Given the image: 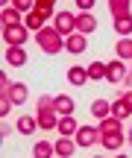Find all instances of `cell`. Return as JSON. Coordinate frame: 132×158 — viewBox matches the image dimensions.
<instances>
[{
	"label": "cell",
	"instance_id": "26",
	"mask_svg": "<svg viewBox=\"0 0 132 158\" xmlns=\"http://www.w3.org/2000/svg\"><path fill=\"white\" fill-rule=\"evenodd\" d=\"M126 114H132V111H129V106L123 102V97H117V100L112 102V117H117V120H126Z\"/></svg>",
	"mask_w": 132,
	"mask_h": 158
},
{
	"label": "cell",
	"instance_id": "17",
	"mask_svg": "<svg viewBox=\"0 0 132 158\" xmlns=\"http://www.w3.org/2000/svg\"><path fill=\"white\" fill-rule=\"evenodd\" d=\"M59 135H62V138H74L76 135V132H79V126H76V120L74 117H62V120H59Z\"/></svg>",
	"mask_w": 132,
	"mask_h": 158
},
{
	"label": "cell",
	"instance_id": "16",
	"mask_svg": "<svg viewBox=\"0 0 132 158\" xmlns=\"http://www.w3.org/2000/svg\"><path fill=\"white\" fill-rule=\"evenodd\" d=\"M18 132H21V135H32L35 129H38V120L32 117V114H23V117H18Z\"/></svg>",
	"mask_w": 132,
	"mask_h": 158
},
{
	"label": "cell",
	"instance_id": "4",
	"mask_svg": "<svg viewBox=\"0 0 132 158\" xmlns=\"http://www.w3.org/2000/svg\"><path fill=\"white\" fill-rule=\"evenodd\" d=\"M27 38H29V29L23 27V23H18V27H3V41H6V47H21Z\"/></svg>",
	"mask_w": 132,
	"mask_h": 158
},
{
	"label": "cell",
	"instance_id": "27",
	"mask_svg": "<svg viewBox=\"0 0 132 158\" xmlns=\"http://www.w3.org/2000/svg\"><path fill=\"white\" fill-rule=\"evenodd\" d=\"M12 106H15V102L9 100V94H0V117H9Z\"/></svg>",
	"mask_w": 132,
	"mask_h": 158
},
{
	"label": "cell",
	"instance_id": "30",
	"mask_svg": "<svg viewBox=\"0 0 132 158\" xmlns=\"http://www.w3.org/2000/svg\"><path fill=\"white\" fill-rule=\"evenodd\" d=\"M121 97H123V102H126V106H129V111H132V91H123Z\"/></svg>",
	"mask_w": 132,
	"mask_h": 158
},
{
	"label": "cell",
	"instance_id": "9",
	"mask_svg": "<svg viewBox=\"0 0 132 158\" xmlns=\"http://www.w3.org/2000/svg\"><path fill=\"white\" fill-rule=\"evenodd\" d=\"M97 132H100V135H123V120H117V117H106V120H100Z\"/></svg>",
	"mask_w": 132,
	"mask_h": 158
},
{
	"label": "cell",
	"instance_id": "5",
	"mask_svg": "<svg viewBox=\"0 0 132 158\" xmlns=\"http://www.w3.org/2000/svg\"><path fill=\"white\" fill-rule=\"evenodd\" d=\"M53 27H56L59 35H74L76 32V15H70V12H56V21H53Z\"/></svg>",
	"mask_w": 132,
	"mask_h": 158
},
{
	"label": "cell",
	"instance_id": "29",
	"mask_svg": "<svg viewBox=\"0 0 132 158\" xmlns=\"http://www.w3.org/2000/svg\"><path fill=\"white\" fill-rule=\"evenodd\" d=\"M123 88L132 91V64H129V70H126V79H123Z\"/></svg>",
	"mask_w": 132,
	"mask_h": 158
},
{
	"label": "cell",
	"instance_id": "13",
	"mask_svg": "<svg viewBox=\"0 0 132 158\" xmlns=\"http://www.w3.org/2000/svg\"><path fill=\"white\" fill-rule=\"evenodd\" d=\"M74 152H76V141L74 138H59L56 141V155L59 158H70Z\"/></svg>",
	"mask_w": 132,
	"mask_h": 158
},
{
	"label": "cell",
	"instance_id": "1",
	"mask_svg": "<svg viewBox=\"0 0 132 158\" xmlns=\"http://www.w3.org/2000/svg\"><path fill=\"white\" fill-rule=\"evenodd\" d=\"M35 120H38V129L44 132H56L59 129V111H56V97L50 94H41L38 97V114H35Z\"/></svg>",
	"mask_w": 132,
	"mask_h": 158
},
{
	"label": "cell",
	"instance_id": "33",
	"mask_svg": "<svg viewBox=\"0 0 132 158\" xmlns=\"http://www.w3.org/2000/svg\"><path fill=\"white\" fill-rule=\"evenodd\" d=\"M117 158H126V155H117Z\"/></svg>",
	"mask_w": 132,
	"mask_h": 158
},
{
	"label": "cell",
	"instance_id": "18",
	"mask_svg": "<svg viewBox=\"0 0 132 158\" xmlns=\"http://www.w3.org/2000/svg\"><path fill=\"white\" fill-rule=\"evenodd\" d=\"M109 12H112V18H126V15H132L129 12V0H109Z\"/></svg>",
	"mask_w": 132,
	"mask_h": 158
},
{
	"label": "cell",
	"instance_id": "2",
	"mask_svg": "<svg viewBox=\"0 0 132 158\" xmlns=\"http://www.w3.org/2000/svg\"><path fill=\"white\" fill-rule=\"evenodd\" d=\"M47 18H53V3H50V0H35L32 12L23 18V27H27L29 32H41Z\"/></svg>",
	"mask_w": 132,
	"mask_h": 158
},
{
	"label": "cell",
	"instance_id": "15",
	"mask_svg": "<svg viewBox=\"0 0 132 158\" xmlns=\"http://www.w3.org/2000/svg\"><path fill=\"white\" fill-rule=\"evenodd\" d=\"M0 18H3V27H18V23H23V15L15 6H6V9L0 12Z\"/></svg>",
	"mask_w": 132,
	"mask_h": 158
},
{
	"label": "cell",
	"instance_id": "20",
	"mask_svg": "<svg viewBox=\"0 0 132 158\" xmlns=\"http://www.w3.org/2000/svg\"><path fill=\"white\" fill-rule=\"evenodd\" d=\"M53 155H56V147L50 141H38L32 147V158H53Z\"/></svg>",
	"mask_w": 132,
	"mask_h": 158
},
{
	"label": "cell",
	"instance_id": "3",
	"mask_svg": "<svg viewBox=\"0 0 132 158\" xmlns=\"http://www.w3.org/2000/svg\"><path fill=\"white\" fill-rule=\"evenodd\" d=\"M35 41H38V47L44 53H50V56H56V53L65 50V35H59L56 27H44L41 32H35Z\"/></svg>",
	"mask_w": 132,
	"mask_h": 158
},
{
	"label": "cell",
	"instance_id": "12",
	"mask_svg": "<svg viewBox=\"0 0 132 158\" xmlns=\"http://www.w3.org/2000/svg\"><path fill=\"white\" fill-rule=\"evenodd\" d=\"M94 29H97V18H94V15H88V12H82V15L76 18V32L88 35V32H94Z\"/></svg>",
	"mask_w": 132,
	"mask_h": 158
},
{
	"label": "cell",
	"instance_id": "8",
	"mask_svg": "<svg viewBox=\"0 0 132 158\" xmlns=\"http://www.w3.org/2000/svg\"><path fill=\"white\" fill-rule=\"evenodd\" d=\"M85 47H88V41H85V35H82V32H74V35H68V38H65V50L74 53V56L85 53Z\"/></svg>",
	"mask_w": 132,
	"mask_h": 158
},
{
	"label": "cell",
	"instance_id": "25",
	"mask_svg": "<svg viewBox=\"0 0 132 158\" xmlns=\"http://www.w3.org/2000/svg\"><path fill=\"white\" fill-rule=\"evenodd\" d=\"M115 32H117V35H123V38H129V35H132V15L117 18V21H115Z\"/></svg>",
	"mask_w": 132,
	"mask_h": 158
},
{
	"label": "cell",
	"instance_id": "34",
	"mask_svg": "<svg viewBox=\"0 0 132 158\" xmlns=\"http://www.w3.org/2000/svg\"><path fill=\"white\" fill-rule=\"evenodd\" d=\"M97 158H103V155H97Z\"/></svg>",
	"mask_w": 132,
	"mask_h": 158
},
{
	"label": "cell",
	"instance_id": "31",
	"mask_svg": "<svg viewBox=\"0 0 132 158\" xmlns=\"http://www.w3.org/2000/svg\"><path fill=\"white\" fill-rule=\"evenodd\" d=\"M91 6H94V0H79V9H82V12H88Z\"/></svg>",
	"mask_w": 132,
	"mask_h": 158
},
{
	"label": "cell",
	"instance_id": "11",
	"mask_svg": "<svg viewBox=\"0 0 132 158\" xmlns=\"http://www.w3.org/2000/svg\"><path fill=\"white\" fill-rule=\"evenodd\" d=\"M68 82L74 85V88H82V85L88 82V68H79V64H74V68L68 70Z\"/></svg>",
	"mask_w": 132,
	"mask_h": 158
},
{
	"label": "cell",
	"instance_id": "6",
	"mask_svg": "<svg viewBox=\"0 0 132 158\" xmlns=\"http://www.w3.org/2000/svg\"><path fill=\"white\" fill-rule=\"evenodd\" d=\"M74 141H76V147H94V143H100V132H97V126H79V132L74 135Z\"/></svg>",
	"mask_w": 132,
	"mask_h": 158
},
{
	"label": "cell",
	"instance_id": "10",
	"mask_svg": "<svg viewBox=\"0 0 132 158\" xmlns=\"http://www.w3.org/2000/svg\"><path fill=\"white\" fill-rule=\"evenodd\" d=\"M6 64H12V68H23V64H27V53H23V47H6Z\"/></svg>",
	"mask_w": 132,
	"mask_h": 158
},
{
	"label": "cell",
	"instance_id": "24",
	"mask_svg": "<svg viewBox=\"0 0 132 158\" xmlns=\"http://www.w3.org/2000/svg\"><path fill=\"white\" fill-rule=\"evenodd\" d=\"M88 79L91 82H103L106 79V62H91L88 64Z\"/></svg>",
	"mask_w": 132,
	"mask_h": 158
},
{
	"label": "cell",
	"instance_id": "19",
	"mask_svg": "<svg viewBox=\"0 0 132 158\" xmlns=\"http://www.w3.org/2000/svg\"><path fill=\"white\" fill-rule=\"evenodd\" d=\"M91 114H94L97 120L112 117V102H106V100H94V102H91Z\"/></svg>",
	"mask_w": 132,
	"mask_h": 158
},
{
	"label": "cell",
	"instance_id": "7",
	"mask_svg": "<svg viewBox=\"0 0 132 158\" xmlns=\"http://www.w3.org/2000/svg\"><path fill=\"white\" fill-rule=\"evenodd\" d=\"M126 62H121V59H115V62H106V79H109V82H123V79H126Z\"/></svg>",
	"mask_w": 132,
	"mask_h": 158
},
{
	"label": "cell",
	"instance_id": "14",
	"mask_svg": "<svg viewBox=\"0 0 132 158\" xmlns=\"http://www.w3.org/2000/svg\"><path fill=\"white\" fill-rule=\"evenodd\" d=\"M56 111H59V117H74V100L68 94H59L56 97Z\"/></svg>",
	"mask_w": 132,
	"mask_h": 158
},
{
	"label": "cell",
	"instance_id": "22",
	"mask_svg": "<svg viewBox=\"0 0 132 158\" xmlns=\"http://www.w3.org/2000/svg\"><path fill=\"white\" fill-rule=\"evenodd\" d=\"M9 100L15 102V106H21V102L27 100V85H23V82H12V88H9Z\"/></svg>",
	"mask_w": 132,
	"mask_h": 158
},
{
	"label": "cell",
	"instance_id": "28",
	"mask_svg": "<svg viewBox=\"0 0 132 158\" xmlns=\"http://www.w3.org/2000/svg\"><path fill=\"white\" fill-rule=\"evenodd\" d=\"M9 88H12V82L6 79V73H0V94H9Z\"/></svg>",
	"mask_w": 132,
	"mask_h": 158
},
{
	"label": "cell",
	"instance_id": "32",
	"mask_svg": "<svg viewBox=\"0 0 132 158\" xmlns=\"http://www.w3.org/2000/svg\"><path fill=\"white\" fill-rule=\"evenodd\" d=\"M126 141H129V147H132V126H129V135H126Z\"/></svg>",
	"mask_w": 132,
	"mask_h": 158
},
{
	"label": "cell",
	"instance_id": "23",
	"mask_svg": "<svg viewBox=\"0 0 132 158\" xmlns=\"http://www.w3.org/2000/svg\"><path fill=\"white\" fill-rule=\"evenodd\" d=\"M123 141H126V135H100V143H103V149H121Z\"/></svg>",
	"mask_w": 132,
	"mask_h": 158
},
{
	"label": "cell",
	"instance_id": "21",
	"mask_svg": "<svg viewBox=\"0 0 132 158\" xmlns=\"http://www.w3.org/2000/svg\"><path fill=\"white\" fill-rule=\"evenodd\" d=\"M115 50H117V59L121 62H132V38H121L115 44Z\"/></svg>",
	"mask_w": 132,
	"mask_h": 158
}]
</instances>
